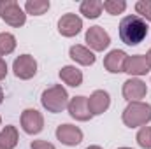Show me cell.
Wrapping results in <instances>:
<instances>
[{
  "instance_id": "cell-1",
  "label": "cell",
  "mask_w": 151,
  "mask_h": 149,
  "mask_svg": "<svg viewBox=\"0 0 151 149\" xmlns=\"http://www.w3.org/2000/svg\"><path fill=\"white\" fill-rule=\"evenodd\" d=\"M148 35V23L141 16H125L119 23V39L127 46H137Z\"/></svg>"
},
{
  "instance_id": "cell-2",
  "label": "cell",
  "mask_w": 151,
  "mask_h": 149,
  "mask_svg": "<svg viewBox=\"0 0 151 149\" xmlns=\"http://www.w3.org/2000/svg\"><path fill=\"white\" fill-rule=\"evenodd\" d=\"M40 104H42V107L46 111L53 112V114H58V112L65 111L67 105H69L67 90L62 84H55V86L44 90L42 95H40Z\"/></svg>"
},
{
  "instance_id": "cell-3",
  "label": "cell",
  "mask_w": 151,
  "mask_h": 149,
  "mask_svg": "<svg viewBox=\"0 0 151 149\" xmlns=\"http://www.w3.org/2000/svg\"><path fill=\"white\" fill-rule=\"evenodd\" d=\"M121 119L128 128L146 126L151 121V105L144 102H130L123 111Z\"/></svg>"
},
{
  "instance_id": "cell-4",
  "label": "cell",
  "mask_w": 151,
  "mask_h": 149,
  "mask_svg": "<svg viewBox=\"0 0 151 149\" xmlns=\"http://www.w3.org/2000/svg\"><path fill=\"white\" fill-rule=\"evenodd\" d=\"M0 19L14 28H19L27 23V14L23 12V9L19 7L18 2L0 0Z\"/></svg>"
},
{
  "instance_id": "cell-5",
  "label": "cell",
  "mask_w": 151,
  "mask_h": 149,
  "mask_svg": "<svg viewBox=\"0 0 151 149\" xmlns=\"http://www.w3.org/2000/svg\"><path fill=\"white\" fill-rule=\"evenodd\" d=\"M12 70H14V75L18 79H23V81L32 79L34 75L37 74V62L30 54H21V56H18L14 60Z\"/></svg>"
},
{
  "instance_id": "cell-6",
  "label": "cell",
  "mask_w": 151,
  "mask_h": 149,
  "mask_svg": "<svg viewBox=\"0 0 151 149\" xmlns=\"http://www.w3.org/2000/svg\"><path fill=\"white\" fill-rule=\"evenodd\" d=\"M21 126H23L25 133L37 135L44 128V117L37 109H25L21 112Z\"/></svg>"
},
{
  "instance_id": "cell-7",
  "label": "cell",
  "mask_w": 151,
  "mask_h": 149,
  "mask_svg": "<svg viewBox=\"0 0 151 149\" xmlns=\"http://www.w3.org/2000/svg\"><path fill=\"white\" fill-rule=\"evenodd\" d=\"M123 98L128 100V102H141V98L146 97L148 93V88H146V82H142L141 79L137 77H130L123 82Z\"/></svg>"
},
{
  "instance_id": "cell-8",
  "label": "cell",
  "mask_w": 151,
  "mask_h": 149,
  "mask_svg": "<svg viewBox=\"0 0 151 149\" xmlns=\"http://www.w3.org/2000/svg\"><path fill=\"white\" fill-rule=\"evenodd\" d=\"M86 44L93 51H104V49L109 47L111 37L102 27H90L88 32H86Z\"/></svg>"
},
{
  "instance_id": "cell-9",
  "label": "cell",
  "mask_w": 151,
  "mask_h": 149,
  "mask_svg": "<svg viewBox=\"0 0 151 149\" xmlns=\"http://www.w3.org/2000/svg\"><path fill=\"white\" fill-rule=\"evenodd\" d=\"M81 28H83V19L77 14L67 12L58 19V32L63 37H74L81 32Z\"/></svg>"
},
{
  "instance_id": "cell-10",
  "label": "cell",
  "mask_w": 151,
  "mask_h": 149,
  "mask_svg": "<svg viewBox=\"0 0 151 149\" xmlns=\"http://www.w3.org/2000/svg\"><path fill=\"white\" fill-rule=\"evenodd\" d=\"M111 105V98H109V93L104 91V90H97L90 95L88 98V109L91 112V116H99V114H104V112L109 109Z\"/></svg>"
},
{
  "instance_id": "cell-11",
  "label": "cell",
  "mask_w": 151,
  "mask_h": 149,
  "mask_svg": "<svg viewBox=\"0 0 151 149\" xmlns=\"http://www.w3.org/2000/svg\"><path fill=\"white\" fill-rule=\"evenodd\" d=\"M56 139L65 146H77L83 140V132L74 125H60L56 128Z\"/></svg>"
},
{
  "instance_id": "cell-12",
  "label": "cell",
  "mask_w": 151,
  "mask_h": 149,
  "mask_svg": "<svg viewBox=\"0 0 151 149\" xmlns=\"http://www.w3.org/2000/svg\"><path fill=\"white\" fill-rule=\"evenodd\" d=\"M151 70L150 63L146 60V56L142 54H134V56H127L125 60V70L130 75H146Z\"/></svg>"
},
{
  "instance_id": "cell-13",
  "label": "cell",
  "mask_w": 151,
  "mask_h": 149,
  "mask_svg": "<svg viewBox=\"0 0 151 149\" xmlns=\"http://www.w3.org/2000/svg\"><path fill=\"white\" fill-rule=\"evenodd\" d=\"M67 109H69L70 117H74L76 121H88L91 117V112L88 109V98L86 97H74L69 102Z\"/></svg>"
},
{
  "instance_id": "cell-14",
  "label": "cell",
  "mask_w": 151,
  "mask_h": 149,
  "mask_svg": "<svg viewBox=\"0 0 151 149\" xmlns=\"http://www.w3.org/2000/svg\"><path fill=\"white\" fill-rule=\"evenodd\" d=\"M127 53L121 49H113L106 58H104V67L107 72L111 74H119L125 70V60H127Z\"/></svg>"
},
{
  "instance_id": "cell-15",
  "label": "cell",
  "mask_w": 151,
  "mask_h": 149,
  "mask_svg": "<svg viewBox=\"0 0 151 149\" xmlns=\"http://www.w3.org/2000/svg\"><path fill=\"white\" fill-rule=\"evenodd\" d=\"M69 54H70V58L74 60L76 63H79V65H84V67H88V65H93L95 63V54H93V51H90L88 47H84V46H79V44H76L70 47V51H69Z\"/></svg>"
},
{
  "instance_id": "cell-16",
  "label": "cell",
  "mask_w": 151,
  "mask_h": 149,
  "mask_svg": "<svg viewBox=\"0 0 151 149\" xmlns=\"http://www.w3.org/2000/svg\"><path fill=\"white\" fill-rule=\"evenodd\" d=\"M19 140L18 130L12 125H7L2 132H0V149H14Z\"/></svg>"
},
{
  "instance_id": "cell-17",
  "label": "cell",
  "mask_w": 151,
  "mask_h": 149,
  "mask_svg": "<svg viewBox=\"0 0 151 149\" xmlns=\"http://www.w3.org/2000/svg\"><path fill=\"white\" fill-rule=\"evenodd\" d=\"M60 79H62L65 84H69V86H72V88H77V86H81V82H83V72H81L79 69L72 67V65H67V67H63V69L60 70Z\"/></svg>"
},
{
  "instance_id": "cell-18",
  "label": "cell",
  "mask_w": 151,
  "mask_h": 149,
  "mask_svg": "<svg viewBox=\"0 0 151 149\" xmlns=\"http://www.w3.org/2000/svg\"><path fill=\"white\" fill-rule=\"evenodd\" d=\"M102 2L100 0H84L83 4H81V7H79V11H81V14L84 16V18H88V19H95V18H99L100 14H102Z\"/></svg>"
},
{
  "instance_id": "cell-19",
  "label": "cell",
  "mask_w": 151,
  "mask_h": 149,
  "mask_svg": "<svg viewBox=\"0 0 151 149\" xmlns=\"http://www.w3.org/2000/svg\"><path fill=\"white\" fill-rule=\"evenodd\" d=\"M49 9V0H27L25 11L32 16H42Z\"/></svg>"
},
{
  "instance_id": "cell-20",
  "label": "cell",
  "mask_w": 151,
  "mask_h": 149,
  "mask_svg": "<svg viewBox=\"0 0 151 149\" xmlns=\"http://www.w3.org/2000/svg\"><path fill=\"white\" fill-rule=\"evenodd\" d=\"M16 49V37L12 34H0V54H11Z\"/></svg>"
},
{
  "instance_id": "cell-21",
  "label": "cell",
  "mask_w": 151,
  "mask_h": 149,
  "mask_svg": "<svg viewBox=\"0 0 151 149\" xmlns=\"http://www.w3.org/2000/svg\"><path fill=\"white\" fill-rule=\"evenodd\" d=\"M102 7H104V11H107L109 14L118 16V14H121V12L127 9V2H125V0H106V2H102Z\"/></svg>"
},
{
  "instance_id": "cell-22",
  "label": "cell",
  "mask_w": 151,
  "mask_h": 149,
  "mask_svg": "<svg viewBox=\"0 0 151 149\" xmlns=\"http://www.w3.org/2000/svg\"><path fill=\"white\" fill-rule=\"evenodd\" d=\"M135 140L142 149H151V126H142L137 132Z\"/></svg>"
},
{
  "instance_id": "cell-23",
  "label": "cell",
  "mask_w": 151,
  "mask_h": 149,
  "mask_svg": "<svg viewBox=\"0 0 151 149\" xmlns=\"http://www.w3.org/2000/svg\"><path fill=\"white\" fill-rule=\"evenodd\" d=\"M135 11H137V14H141V18L144 21L151 19V0H139L135 4Z\"/></svg>"
},
{
  "instance_id": "cell-24",
  "label": "cell",
  "mask_w": 151,
  "mask_h": 149,
  "mask_svg": "<svg viewBox=\"0 0 151 149\" xmlns=\"http://www.w3.org/2000/svg\"><path fill=\"white\" fill-rule=\"evenodd\" d=\"M30 148L32 149H56L51 142H47V140H34L30 144Z\"/></svg>"
},
{
  "instance_id": "cell-25",
  "label": "cell",
  "mask_w": 151,
  "mask_h": 149,
  "mask_svg": "<svg viewBox=\"0 0 151 149\" xmlns=\"http://www.w3.org/2000/svg\"><path fill=\"white\" fill-rule=\"evenodd\" d=\"M5 75H7V63H5V60L0 58V81L5 79Z\"/></svg>"
},
{
  "instance_id": "cell-26",
  "label": "cell",
  "mask_w": 151,
  "mask_h": 149,
  "mask_svg": "<svg viewBox=\"0 0 151 149\" xmlns=\"http://www.w3.org/2000/svg\"><path fill=\"white\" fill-rule=\"evenodd\" d=\"M146 60H148V63H150V67H151V49L148 51V54H146Z\"/></svg>"
},
{
  "instance_id": "cell-27",
  "label": "cell",
  "mask_w": 151,
  "mask_h": 149,
  "mask_svg": "<svg viewBox=\"0 0 151 149\" xmlns=\"http://www.w3.org/2000/svg\"><path fill=\"white\" fill-rule=\"evenodd\" d=\"M2 102H4V91H2V88H0V105H2Z\"/></svg>"
},
{
  "instance_id": "cell-28",
  "label": "cell",
  "mask_w": 151,
  "mask_h": 149,
  "mask_svg": "<svg viewBox=\"0 0 151 149\" xmlns=\"http://www.w3.org/2000/svg\"><path fill=\"white\" fill-rule=\"evenodd\" d=\"M86 149H102L100 146H90V148H86Z\"/></svg>"
},
{
  "instance_id": "cell-29",
  "label": "cell",
  "mask_w": 151,
  "mask_h": 149,
  "mask_svg": "<svg viewBox=\"0 0 151 149\" xmlns=\"http://www.w3.org/2000/svg\"><path fill=\"white\" fill-rule=\"evenodd\" d=\"M118 149H132V148H118Z\"/></svg>"
},
{
  "instance_id": "cell-30",
  "label": "cell",
  "mask_w": 151,
  "mask_h": 149,
  "mask_svg": "<svg viewBox=\"0 0 151 149\" xmlns=\"http://www.w3.org/2000/svg\"><path fill=\"white\" fill-rule=\"evenodd\" d=\"M0 123H2V117H0Z\"/></svg>"
}]
</instances>
